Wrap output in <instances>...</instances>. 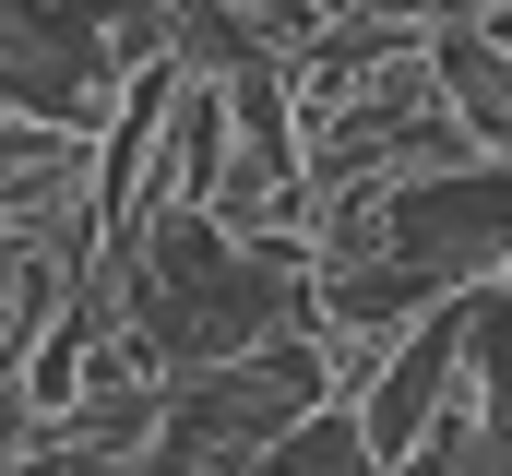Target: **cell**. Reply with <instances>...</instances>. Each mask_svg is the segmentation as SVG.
I'll list each match as a JSON object with an SVG mask.
<instances>
[{
	"label": "cell",
	"instance_id": "obj_1",
	"mask_svg": "<svg viewBox=\"0 0 512 476\" xmlns=\"http://www.w3.org/2000/svg\"><path fill=\"white\" fill-rule=\"evenodd\" d=\"M334 405V369H322V334H274L262 357L239 369H203V381H179L167 393V429H155V453L143 476H251L286 429H310Z\"/></svg>",
	"mask_w": 512,
	"mask_h": 476
},
{
	"label": "cell",
	"instance_id": "obj_2",
	"mask_svg": "<svg viewBox=\"0 0 512 476\" xmlns=\"http://www.w3.org/2000/svg\"><path fill=\"white\" fill-rule=\"evenodd\" d=\"M120 84H143L120 48V12H48V0L0 12V119L60 131V143H108L131 108Z\"/></svg>",
	"mask_w": 512,
	"mask_h": 476
},
{
	"label": "cell",
	"instance_id": "obj_3",
	"mask_svg": "<svg viewBox=\"0 0 512 476\" xmlns=\"http://www.w3.org/2000/svg\"><path fill=\"white\" fill-rule=\"evenodd\" d=\"M453 381H465V298L453 310H429L405 346H393V369L370 381V405H358V429H370V453H382V476L417 453V429L453 405Z\"/></svg>",
	"mask_w": 512,
	"mask_h": 476
},
{
	"label": "cell",
	"instance_id": "obj_4",
	"mask_svg": "<svg viewBox=\"0 0 512 476\" xmlns=\"http://www.w3.org/2000/svg\"><path fill=\"white\" fill-rule=\"evenodd\" d=\"M417 48H429V12H334V24L310 36V60H286L298 131H322V119L346 108V96H370L393 60H417Z\"/></svg>",
	"mask_w": 512,
	"mask_h": 476
},
{
	"label": "cell",
	"instance_id": "obj_5",
	"mask_svg": "<svg viewBox=\"0 0 512 476\" xmlns=\"http://www.w3.org/2000/svg\"><path fill=\"white\" fill-rule=\"evenodd\" d=\"M429 72H441V108L501 155L512 143V0L501 12H429Z\"/></svg>",
	"mask_w": 512,
	"mask_h": 476
},
{
	"label": "cell",
	"instance_id": "obj_6",
	"mask_svg": "<svg viewBox=\"0 0 512 476\" xmlns=\"http://www.w3.org/2000/svg\"><path fill=\"white\" fill-rule=\"evenodd\" d=\"M215 179H227V84L179 72V108H167V191H179V203H215Z\"/></svg>",
	"mask_w": 512,
	"mask_h": 476
},
{
	"label": "cell",
	"instance_id": "obj_7",
	"mask_svg": "<svg viewBox=\"0 0 512 476\" xmlns=\"http://www.w3.org/2000/svg\"><path fill=\"white\" fill-rule=\"evenodd\" d=\"M251 476H382V453H370V429H358L346 405H322V417H310V429H286Z\"/></svg>",
	"mask_w": 512,
	"mask_h": 476
}]
</instances>
